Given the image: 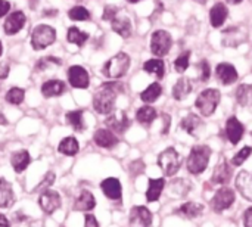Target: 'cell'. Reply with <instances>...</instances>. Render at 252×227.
Segmentation results:
<instances>
[{"label":"cell","instance_id":"5bb4252c","mask_svg":"<svg viewBox=\"0 0 252 227\" xmlns=\"http://www.w3.org/2000/svg\"><path fill=\"white\" fill-rule=\"evenodd\" d=\"M216 75H217V78H219L224 86H230V84L236 83L238 78H239V74H238L236 68H235L232 64H229V62H221V64H219L217 68H216Z\"/></svg>","mask_w":252,"mask_h":227},{"label":"cell","instance_id":"1f68e13d","mask_svg":"<svg viewBox=\"0 0 252 227\" xmlns=\"http://www.w3.org/2000/svg\"><path fill=\"white\" fill-rule=\"evenodd\" d=\"M143 69L148 72V74H154L157 78H162L164 74H165V65H164V61L161 58H154V59H149L143 64Z\"/></svg>","mask_w":252,"mask_h":227},{"label":"cell","instance_id":"277c9868","mask_svg":"<svg viewBox=\"0 0 252 227\" xmlns=\"http://www.w3.org/2000/svg\"><path fill=\"white\" fill-rule=\"evenodd\" d=\"M128 68H130V56L124 52H120L103 65L102 72L106 78L117 80V78H121L123 75H126Z\"/></svg>","mask_w":252,"mask_h":227},{"label":"cell","instance_id":"7a4b0ae2","mask_svg":"<svg viewBox=\"0 0 252 227\" xmlns=\"http://www.w3.org/2000/svg\"><path fill=\"white\" fill-rule=\"evenodd\" d=\"M210 158H211V148L210 146H207V145L193 146L190 149V154H189L188 161H186L188 171L193 176L202 174L208 168Z\"/></svg>","mask_w":252,"mask_h":227},{"label":"cell","instance_id":"5b68a950","mask_svg":"<svg viewBox=\"0 0 252 227\" xmlns=\"http://www.w3.org/2000/svg\"><path fill=\"white\" fill-rule=\"evenodd\" d=\"M158 167L167 177H173L182 167V155L174 148H167L158 155Z\"/></svg>","mask_w":252,"mask_h":227},{"label":"cell","instance_id":"44dd1931","mask_svg":"<svg viewBox=\"0 0 252 227\" xmlns=\"http://www.w3.org/2000/svg\"><path fill=\"white\" fill-rule=\"evenodd\" d=\"M232 179V167L230 162L227 161H221L220 164L216 165L213 176H211V182L216 185H227Z\"/></svg>","mask_w":252,"mask_h":227},{"label":"cell","instance_id":"ba28073f","mask_svg":"<svg viewBox=\"0 0 252 227\" xmlns=\"http://www.w3.org/2000/svg\"><path fill=\"white\" fill-rule=\"evenodd\" d=\"M235 201H236L235 191L224 186L214 194V196L211 199V208L214 213H223V211L229 210L235 204Z\"/></svg>","mask_w":252,"mask_h":227},{"label":"cell","instance_id":"db71d44e","mask_svg":"<svg viewBox=\"0 0 252 227\" xmlns=\"http://www.w3.org/2000/svg\"><path fill=\"white\" fill-rule=\"evenodd\" d=\"M227 3H230V4H239V3H242L244 0H226Z\"/></svg>","mask_w":252,"mask_h":227},{"label":"cell","instance_id":"bcb514c9","mask_svg":"<svg viewBox=\"0 0 252 227\" xmlns=\"http://www.w3.org/2000/svg\"><path fill=\"white\" fill-rule=\"evenodd\" d=\"M53 182H55V174H53V173H47V174L44 176L43 182L35 188V191H41V189L46 191V188H49L50 185H53Z\"/></svg>","mask_w":252,"mask_h":227},{"label":"cell","instance_id":"4fadbf2b","mask_svg":"<svg viewBox=\"0 0 252 227\" xmlns=\"http://www.w3.org/2000/svg\"><path fill=\"white\" fill-rule=\"evenodd\" d=\"M245 133V126L236 118V117H230L226 121V137L232 145H238Z\"/></svg>","mask_w":252,"mask_h":227},{"label":"cell","instance_id":"11a10c76","mask_svg":"<svg viewBox=\"0 0 252 227\" xmlns=\"http://www.w3.org/2000/svg\"><path fill=\"white\" fill-rule=\"evenodd\" d=\"M0 123H1L3 126H6V124H7V121H6V118H4V115H3V114H0Z\"/></svg>","mask_w":252,"mask_h":227},{"label":"cell","instance_id":"74e56055","mask_svg":"<svg viewBox=\"0 0 252 227\" xmlns=\"http://www.w3.org/2000/svg\"><path fill=\"white\" fill-rule=\"evenodd\" d=\"M66 38H68V41H69V43H72V44L83 46V44L87 41L89 34H87V32H84V31H81V30H78L77 27H71V28L68 30Z\"/></svg>","mask_w":252,"mask_h":227},{"label":"cell","instance_id":"4316f807","mask_svg":"<svg viewBox=\"0 0 252 227\" xmlns=\"http://www.w3.org/2000/svg\"><path fill=\"white\" fill-rule=\"evenodd\" d=\"M192 92V81L188 77H182L177 80V83L173 87V97L176 100H183L186 99Z\"/></svg>","mask_w":252,"mask_h":227},{"label":"cell","instance_id":"ab89813d","mask_svg":"<svg viewBox=\"0 0 252 227\" xmlns=\"http://www.w3.org/2000/svg\"><path fill=\"white\" fill-rule=\"evenodd\" d=\"M68 16L72 21H89L90 12L84 6H74L72 9L68 10Z\"/></svg>","mask_w":252,"mask_h":227},{"label":"cell","instance_id":"f6af8a7d","mask_svg":"<svg viewBox=\"0 0 252 227\" xmlns=\"http://www.w3.org/2000/svg\"><path fill=\"white\" fill-rule=\"evenodd\" d=\"M117 13H118V7L117 6H105L102 19L103 21H112L114 18H117Z\"/></svg>","mask_w":252,"mask_h":227},{"label":"cell","instance_id":"e575fe53","mask_svg":"<svg viewBox=\"0 0 252 227\" xmlns=\"http://www.w3.org/2000/svg\"><path fill=\"white\" fill-rule=\"evenodd\" d=\"M83 111H69L65 115L66 123L75 130V131H84L86 130V123H84V117H83Z\"/></svg>","mask_w":252,"mask_h":227},{"label":"cell","instance_id":"f1b7e54d","mask_svg":"<svg viewBox=\"0 0 252 227\" xmlns=\"http://www.w3.org/2000/svg\"><path fill=\"white\" fill-rule=\"evenodd\" d=\"M31 162V157L27 151H18L12 154L10 157V164L15 170V173H22Z\"/></svg>","mask_w":252,"mask_h":227},{"label":"cell","instance_id":"ffe728a7","mask_svg":"<svg viewBox=\"0 0 252 227\" xmlns=\"http://www.w3.org/2000/svg\"><path fill=\"white\" fill-rule=\"evenodd\" d=\"M94 139V143L100 148H105V149H112L118 145V137L108 129H100L94 133L93 136Z\"/></svg>","mask_w":252,"mask_h":227},{"label":"cell","instance_id":"c3c4849f","mask_svg":"<svg viewBox=\"0 0 252 227\" xmlns=\"http://www.w3.org/2000/svg\"><path fill=\"white\" fill-rule=\"evenodd\" d=\"M244 226L252 227V207L247 208L244 213Z\"/></svg>","mask_w":252,"mask_h":227},{"label":"cell","instance_id":"91938a15","mask_svg":"<svg viewBox=\"0 0 252 227\" xmlns=\"http://www.w3.org/2000/svg\"><path fill=\"white\" fill-rule=\"evenodd\" d=\"M251 134H252V133H251Z\"/></svg>","mask_w":252,"mask_h":227},{"label":"cell","instance_id":"7bdbcfd3","mask_svg":"<svg viewBox=\"0 0 252 227\" xmlns=\"http://www.w3.org/2000/svg\"><path fill=\"white\" fill-rule=\"evenodd\" d=\"M198 72H199V80H201V81H208V80H210L211 68H210V64H208L207 59H202V61L198 64Z\"/></svg>","mask_w":252,"mask_h":227},{"label":"cell","instance_id":"3957f363","mask_svg":"<svg viewBox=\"0 0 252 227\" xmlns=\"http://www.w3.org/2000/svg\"><path fill=\"white\" fill-rule=\"evenodd\" d=\"M221 100V93L217 89H205L199 93V96L196 97L195 106L196 109L204 115V117H211L216 109L219 108Z\"/></svg>","mask_w":252,"mask_h":227},{"label":"cell","instance_id":"d6a6232c","mask_svg":"<svg viewBox=\"0 0 252 227\" xmlns=\"http://www.w3.org/2000/svg\"><path fill=\"white\" fill-rule=\"evenodd\" d=\"M157 117H158L157 109L154 106H151V105H145V106L139 108L137 112H136V120L140 124H145V126L152 124L157 120Z\"/></svg>","mask_w":252,"mask_h":227},{"label":"cell","instance_id":"9a60e30c","mask_svg":"<svg viewBox=\"0 0 252 227\" xmlns=\"http://www.w3.org/2000/svg\"><path fill=\"white\" fill-rule=\"evenodd\" d=\"M100 189L103 192V195L108 198V199H112V201H120L121 199V195H123V186H121V182L115 177H108L105 179L102 183H100Z\"/></svg>","mask_w":252,"mask_h":227},{"label":"cell","instance_id":"f907efd6","mask_svg":"<svg viewBox=\"0 0 252 227\" xmlns=\"http://www.w3.org/2000/svg\"><path fill=\"white\" fill-rule=\"evenodd\" d=\"M162 118H164V130H162V133L165 134V133H168L170 124H171V118H170V115H167V114H162Z\"/></svg>","mask_w":252,"mask_h":227},{"label":"cell","instance_id":"7dc6e473","mask_svg":"<svg viewBox=\"0 0 252 227\" xmlns=\"http://www.w3.org/2000/svg\"><path fill=\"white\" fill-rule=\"evenodd\" d=\"M84 227H100V226H99V223H97V220H96V217H94L93 214H86V217H84Z\"/></svg>","mask_w":252,"mask_h":227},{"label":"cell","instance_id":"484cf974","mask_svg":"<svg viewBox=\"0 0 252 227\" xmlns=\"http://www.w3.org/2000/svg\"><path fill=\"white\" fill-rule=\"evenodd\" d=\"M165 189V180L161 179H151L146 191V201L148 202H157L161 198L162 191Z\"/></svg>","mask_w":252,"mask_h":227},{"label":"cell","instance_id":"8992f818","mask_svg":"<svg viewBox=\"0 0 252 227\" xmlns=\"http://www.w3.org/2000/svg\"><path fill=\"white\" fill-rule=\"evenodd\" d=\"M56 40V31L53 27L46 25V24H40L32 30L31 34V46L34 50H43L47 46L53 44Z\"/></svg>","mask_w":252,"mask_h":227},{"label":"cell","instance_id":"83f0119b","mask_svg":"<svg viewBox=\"0 0 252 227\" xmlns=\"http://www.w3.org/2000/svg\"><path fill=\"white\" fill-rule=\"evenodd\" d=\"M63 92H65V84L61 80H49L41 86V93L44 97H56L63 95Z\"/></svg>","mask_w":252,"mask_h":227},{"label":"cell","instance_id":"ee69618b","mask_svg":"<svg viewBox=\"0 0 252 227\" xmlns=\"http://www.w3.org/2000/svg\"><path fill=\"white\" fill-rule=\"evenodd\" d=\"M50 64L61 65V64H62V61H61V59H58V58H53V56L43 58V59H40V61L37 62V65H35V69H37V71H43V69L49 68V66H50Z\"/></svg>","mask_w":252,"mask_h":227},{"label":"cell","instance_id":"f5cc1de1","mask_svg":"<svg viewBox=\"0 0 252 227\" xmlns=\"http://www.w3.org/2000/svg\"><path fill=\"white\" fill-rule=\"evenodd\" d=\"M0 227H10V223H9L7 217L3 216V214H0Z\"/></svg>","mask_w":252,"mask_h":227},{"label":"cell","instance_id":"9f6ffc18","mask_svg":"<svg viewBox=\"0 0 252 227\" xmlns=\"http://www.w3.org/2000/svg\"><path fill=\"white\" fill-rule=\"evenodd\" d=\"M193 1H196V3H199V4H205L208 0H193Z\"/></svg>","mask_w":252,"mask_h":227},{"label":"cell","instance_id":"6da1fadb","mask_svg":"<svg viewBox=\"0 0 252 227\" xmlns=\"http://www.w3.org/2000/svg\"><path fill=\"white\" fill-rule=\"evenodd\" d=\"M123 92V86L117 81L105 83L93 97V106L99 114L108 115L112 112L117 96Z\"/></svg>","mask_w":252,"mask_h":227},{"label":"cell","instance_id":"680465c9","mask_svg":"<svg viewBox=\"0 0 252 227\" xmlns=\"http://www.w3.org/2000/svg\"><path fill=\"white\" fill-rule=\"evenodd\" d=\"M1 52H3V46H1V43H0V55H1Z\"/></svg>","mask_w":252,"mask_h":227},{"label":"cell","instance_id":"52a82bcc","mask_svg":"<svg viewBox=\"0 0 252 227\" xmlns=\"http://www.w3.org/2000/svg\"><path fill=\"white\" fill-rule=\"evenodd\" d=\"M173 46V37L165 30H157L151 37V50L155 56L162 58L168 55Z\"/></svg>","mask_w":252,"mask_h":227},{"label":"cell","instance_id":"d6986e66","mask_svg":"<svg viewBox=\"0 0 252 227\" xmlns=\"http://www.w3.org/2000/svg\"><path fill=\"white\" fill-rule=\"evenodd\" d=\"M180 129L185 130L188 134L196 137L199 134V131L204 129V123L202 120L196 115V114H188L182 121H180Z\"/></svg>","mask_w":252,"mask_h":227},{"label":"cell","instance_id":"b9f144b4","mask_svg":"<svg viewBox=\"0 0 252 227\" xmlns=\"http://www.w3.org/2000/svg\"><path fill=\"white\" fill-rule=\"evenodd\" d=\"M252 154V148L251 146H245V148H242L239 152H236L235 154V157L232 158V161H230V164L233 165V167H239V165H242L250 157H251Z\"/></svg>","mask_w":252,"mask_h":227},{"label":"cell","instance_id":"7402d4cb","mask_svg":"<svg viewBox=\"0 0 252 227\" xmlns=\"http://www.w3.org/2000/svg\"><path fill=\"white\" fill-rule=\"evenodd\" d=\"M227 16H229V9L224 3H216L210 10V21L214 28L223 27Z\"/></svg>","mask_w":252,"mask_h":227},{"label":"cell","instance_id":"6f0895ef","mask_svg":"<svg viewBox=\"0 0 252 227\" xmlns=\"http://www.w3.org/2000/svg\"><path fill=\"white\" fill-rule=\"evenodd\" d=\"M127 1H130V3H137V1H140V0H127Z\"/></svg>","mask_w":252,"mask_h":227},{"label":"cell","instance_id":"7c38bea8","mask_svg":"<svg viewBox=\"0 0 252 227\" xmlns=\"http://www.w3.org/2000/svg\"><path fill=\"white\" fill-rule=\"evenodd\" d=\"M68 81L75 89H87L90 84V77H89V72L83 66L72 65L68 69Z\"/></svg>","mask_w":252,"mask_h":227},{"label":"cell","instance_id":"9c48e42d","mask_svg":"<svg viewBox=\"0 0 252 227\" xmlns=\"http://www.w3.org/2000/svg\"><path fill=\"white\" fill-rule=\"evenodd\" d=\"M105 124H106L108 130H111L112 133L121 134L131 126V121H130V118L127 117V114L124 111H115V112L108 114V117L105 120Z\"/></svg>","mask_w":252,"mask_h":227},{"label":"cell","instance_id":"d590c367","mask_svg":"<svg viewBox=\"0 0 252 227\" xmlns=\"http://www.w3.org/2000/svg\"><path fill=\"white\" fill-rule=\"evenodd\" d=\"M162 95V87L159 83H152L151 86H148L142 93H140V99L146 103H152L155 102L159 96Z\"/></svg>","mask_w":252,"mask_h":227},{"label":"cell","instance_id":"836d02e7","mask_svg":"<svg viewBox=\"0 0 252 227\" xmlns=\"http://www.w3.org/2000/svg\"><path fill=\"white\" fill-rule=\"evenodd\" d=\"M58 151H59L61 154L66 155V157H74V155H77V154H78V151H80V145H78V142H77V139H75V137L68 136V137H65V139L59 143Z\"/></svg>","mask_w":252,"mask_h":227},{"label":"cell","instance_id":"ac0fdd59","mask_svg":"<svg viewBox=\"0 0 252 227\" xmlns=\"http://www.w3.org/2000/svg\"><path fill=\"white\" fill-rule=\"evenodd\" d=\"M236 189L238 192L247 199L252 202V173L251 171H241L236 177Z\"/></svg>","mask_w":252,"mask_h":227},{"label":"cell","instance_id":"4dcf8cb0","mask_svg":"<svg viewBox=\"0 0 252 227\" xmlns=\"http://www.w3.org/2000/svg\"><path fill=\"white\" fill-rule=\"evenodd\" d=\"M96 207V199L90 191H83L77 201H75V210L77 211H92Z\"/></svg>","mask_w":252,"mask_h":227},{"label":"cell","instance_id":"8d00e7d4","mask_svg":"<svg viewBox=\"0 0 252 227\" xmlns=\"http://www.w3.org/2000/svg\"><path fill=\"white\" fill-rule=\"evenodd\" d=\"M236 100L241 106H248L252 103V86L241 84L236 89Z\"/></svg>","mask_w":252,"mask_h":227},{"label":"cell","instance_id":"f546056e","mask_svg":"<svg viewBox=\"0 0 252 227\" xmlns=\"http://www.w3.org/2000/svg\"><path fill=\"white\" fill-rule=\"evenodd\" d=\"M111 25H112V30L120 34L123 38H128L133 32V27H131V22L128 18H114L111 21Z\"/></svg>","mask_w":252,"mask_h":227},{"label":"cell","instance_id":"d4e9b609","mask_svg":"<svg viewBox=\"0 0 252 227\" xmlns=\"http://www.w3.org/2000/svg\"><path fill=\"white\" fill-rule=\"evenodd\" d=\"M15 202V194L10 183L0 177V208H9Z\"/></svg>","mask_w":252,"mask_h":227},{"label":"cell","instance_id":"cb8c5ba5","mask_svg":"<svg viewBox=\"0 0 252 227\" xmlns=\"http://www.w3.org/2000/svg\"><path fill=\"white\" fill-rule=\"evenodd\" d=\"M192 189V185L186 179H176L168 185V194L173 198H183L186 196Z\"/></svg>","mask_w":252,"mask_h":227},{"label":"cell","instance_id":"f35d334b","mask_svg":"<svg viewBox=\"0 0 252 227\" xmlns=\"http://www.w3.org/2000/svg\"><path fill=\"white\" fill-rule=\"evenodd\" d=\"M24 99H25V90L21 87H12L6 93V102H9L10 105H21Z\"/></svg>","mask_w":252,"mask_h":227},{"label":"cell","instance_id":"816d5d0a","mask_svg":"<svg viewBox=\"0 0 252 227\" xmlns=\"http://www.w3.org/2000/svg\"><path fill=\"white\" fill-rule=\"evenodd\" d=\"M7 74H9V65H7V62H4L0 66V80H4L7 77Z\"/></svg>","mask_w":252,"mask_h":227},{"label":"cell","instance_id":"30bf717a","mask_svg":"<svg viewBox=\"0 0 252 227\" xmlns=\"http://www.w3.org/2000/svg\"><path fill=\"white\" fill-rule=\"evenodd\" d=\"M38 205L40 208L46 213V214H53L58 208H61L62 205V199L61 195L56 191L52 189H46L41 192L40 198H38Z\"/></svg>","mask_w":252,"mask_h":227},{"label":"cell","instance_id":"681fc988","mask_svg":"<svg viewBox=\"0 0 252 227\" xmlns=\"http://www.w3.org/2000/svg\"><path fill=\"white\" fill-rule=\"evenodd\" d=\"M10 9V3L6 0H0V16H4Z\"/></svg>","mask_w":252,"mask_h":227},{"label":"cell","instance_id":"60d3db41","mask_svg":"<svg viewBox=\"0 0 252 227\" xmlns=\"http://www.w3.org/2000/svg\"><path fill=\"white\" fill-rule=\"evenodd\" d=\"M190 65V52H183L179 55V58L174 61V68L177 72L183 74Z\"/></svg>","mask_w":252,"mask_h":227},{"label":"cell","instance_id":"e0dca14e","mask_svg":"<svg viewBox=\"0 0 252 227\" xmlns=\"http://www.w3.org/2000/svg\"><path fill=\"white\" fill-rule=\"evenodd\" d=\"M245 40H247V32L239 27L226 28L223 31V46H226V47H229V46L236 47Z\"/></svg>","mask_w":252,"mask_h":227},{"label":"cell","instance_id":"603a6c76","mask_svg":"<svg viewBox=\"0 0 252 227\" xmlns=\"http://www.w3.org/2000/svg\"><path fill=\"white\" fill-rule=\"evenodd\" d=\"M202 213H204V205L202 204H198V202H186V204L180 205L177 208V211H176V214H179L180 217L188 219V220L196 219Z\"/></svg>","mask_w":252,"mask_h":227},{"label":"cell","instance_id":"8fae6325","mask_svg":"<svg viewBox=\"0 0 252 227\" xmlns=\"http://www.w3.org/2000/svg\"><path fill=\"white\" fill-rule=\"evenodd\" d=\"M152 213L143 207V205H136L130 211V219H128V226L130 227H151L152 226Z\"/></svg>","mask_w":252,"mask_h":227},{"label":"cell","instance_id":"2e32d148","mask_svg":"<svg viewBox=\"0 0 252 227\" xmlns=\"http://www.w3.org/2000/svg\"><path fill=\"white\" fill-rule=\"evenodd\" d=\"M25 21H27V18H25L24 12H21V10L12 12V13L6 18V21H4V25H3L4 32H6L7 35L16 34L18 31L22 30V27L25 25Z\"/></svg>","mask_w":252,"mask_h":227}]
</instances>
